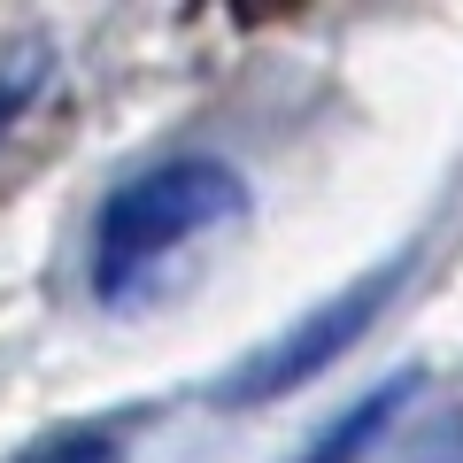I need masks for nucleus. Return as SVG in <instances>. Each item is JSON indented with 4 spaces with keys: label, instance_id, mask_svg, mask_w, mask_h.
I'll list each match as a JSON object with an SVG mask.
<instances>
[{
    "label": "nucleus",
    "instance_id": "1",
    "mask_svg": "<svg viewBox=\"0 0 463 463\" xmlns=\"http://www.w3.org/2000/svg\"><path fill=\"white\" fill-rule=\"evenodd\" d=\"M240 216H248V185L216 155H170V163L124 178L93 216V270H85L93 301H109V309L139 301L163 263L232 232Z\"/></svg>",
    "mask_w": 463,
    "mask_h": 463
},
{
    "label": "nucleus",
    "instance_id": "2",
    "mask_svg": "<svg viewBox=\"0 0 463 463\" xmlns=\"http://www.w3.org/2000/svg\"><path fill=\"white\" fill-rule=\"evenodd\" d=\"M402 279H410V255L371 263L364 279H347L340 294H325L317 309H301L270 347H255L232 379H216V402H224V410H255V402H286V394H301L309 379H325L347 347L386 317V301L402 294Z\"/></svg>",
    "mask_w": 463,
    "mask_h": 463
},
{
    "label": "nucleus",
    "instance_id": "3",
    "mask_svg": "<svg viewBox=\"0 0 463 463\" xmlns=\"http://www.w3.org/2000/svg\"><path fill=\"white\" fill-rule=\"evenodd\" d=\"M417 386H425V371H417V364H410V371H394V379H379L371 394L347 402L340 417H325V432H317V440L301 448L294 463H364V456H371V440H386V432H394V417L417 402Z\"/></svg>",
    "mask_w": 463,
    "mask_h": 463
},
{
    "label": "nucleus",
    "instance_id": "4",
    "mask_svg": "<svg viewBox=\"0 0 463 463\" xmlns=\"http://www.w3.org/2000/svg\"><path fill=\"white\" fill-rule=\"evenodd\" d=\"M8 463H124V425H100V417L54 425V432H39L32 448H16Z\"/></svg>",
    "mask_w": 463,
    "mask_h": 463
},
{
    "label": "nucleus",
    "instance_id": "5",
    "mask_svg": "<svg viewBox=\"0 0 463 463\" xmlns=\"http://www.w3.org/2000/svg\"><path fill=\"white\" fill-rule=\"evenodd\" d=\"M394 463H463V402H456V410H440V417H425V425L402 440Z\"/></svg>",
    "mask_w": 463,
    "mask_h": 463
},
{
    "label": "nucleus",
    "instance_id": "6",
    "mask_svg": "<svg viewBox=\"0 0 463 463\" xmlns=\"http://www.w3.org/2000/svg\"><path fill=\"white\" fill-rule=\"evenodd\" d=\"M39 93V54H24V62H0V139L16 132V116L32 109Z\"/></svg>",
    "mask_w": 463,
    "mask_h": 463
}]
</instances>
